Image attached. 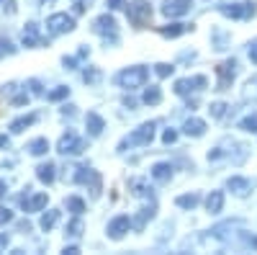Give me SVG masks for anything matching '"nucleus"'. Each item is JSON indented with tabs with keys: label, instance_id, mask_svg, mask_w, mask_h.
Returning a JSON list of instances; mask_svg holds the SVG:
<instances>
[{
	"label": "nucleus",
	"instance_id": "7c9ffc66",
	"mask_svg": "<svg viewBox=\"0 0 257 255\" xmlns=\"http://www.w3.org/2000/svg\"><path fill=\"white\" fill-rule=\"evenodd\" d=\"M239 129H244V132H257V114L244 116V119L239 121Z\"/></svg>",
	"mask_w": 257,
	"mask_h": 255
},
{
	"label": "nucleus",
	"instance_id": "72a5a7b5",
	"mask_svg": "<svg viewBox=\"0 0 257 255\" xmlns=\"http://www.w3.org/2000/svg\"><path fill=\"white\" fill-rule=\"evenodd\" d=\"M213 49H226V34L224 31H213Z\"/></svg>",
	"mask_w": 257,
	"mask_h": 255
},
{
	"label": "nucleus",
	"instance_id": "2f4dec72",
	"mask_svg": "<svg viewBox=\"0 0 257 255\" xmlns=\"http://www.w3.org/2000/svg\"><path fill=\"white\" fill-rule=\"evenodd\" d=\"M82 80L88 82V85H95V82L100 80V70H98V67H88V70L82 72Z\"/></svg>",
	"mask_w": 257,
	"mask_h": 255
},
{
	"label": "nucleus",
	"instance_id": "49530a36",
	"mask_svg": "<svg viewBox=\"0 0 257 255\" xmlns=\"http://www.w3.org/2000/svg\"><path fill=\"white\" fill-rule=\"evenodd\" d=\"M62 116H75V106H64V109H62Z\"/></svg>",
	"mask_w": 257,
	"mask_h": 255
},
{
	"label": "nucleus",
	"instance_id": "20e7f679",
	"mask_svg": "<svg viewBox=\"0 0 257 255\" xmlns=\"http://www.w3.org/2000/svg\"><path fill=\"white\" fill-rule=\"evenodd\" d=\"M126 16H128V21H132V26L144 29L149 24V18H152V6L144 3V0H134V3H128Z\"/></svg>",
	"mask_w": 257,
	"mask_h": 255
},
{
	"label": "nucleus",
	"instance_id": "1a4fd4ad",
	"mask_svg": "<svg viewBox=\"0 0 257 255\" xmlns=\"http://www.w3.org/2000/svg\"><path fill=\"white\" fill-rule=\"evenodd\" d=\"M216 75H219V91H226L231 80L237 77V59H226L216 67Z\"/></svg>",
	"mask_w": 257,
	"mask_h": 255
},
{
	"label": "nucleus",
	"instance_id": "58836bf2",
	"mask_svg": "<svg viewBox=\"0 0 257 255\" xmlns=\"http://www.w3.org/2000/svg\"><path fill=\"white\" fill-rule=\"evenodd\" d=\"M8 222H13V211L6 209V206H0V227L8 224Z\"/></svg>",
	"mask_w": 257,
	"mask_h": 255
},
{
	"label": "nucleus",
	"instance_id": "b1692460",
	"mask_svg": "<svg viewBox=\"0 0 257 255\" xmlns=\"http://www.w3.org/2000/svg\"><path fill=\"white\" fill-rule=\"evenodd\" d=\"M26 150L31 152V155H47V150H49V142L44 139V137H36V139H31L29 142V147H26Z\"/></svg>",
	"mask_w": 257,
	"mask_h": 255
},
{
	"label": "nucleus",
	"instance_id": "3c124183",
	"mask_svg": "<svg viewBox=\"0 0 257 255\" xmlns=\"http://www.w3.org/2000/svg\"><path fill=\"white\" fill-rule=\"evenodd\" d=\"M123 106H128V109H134L137 101H134V98H123Z\"/></svg>",
	"mask_w": 257,
	"mask_h": 255
},
{
	"label": "nucleus",
	"instance_id": "2eb2a0df",
	"mask_svg": "<svg viewBox=\"0 0 257 255\" xmlns=\"http://www.w3.org/2000/svg\"><path fill=\"white\" fill-rule=\"evenodd\" d=\"M21 44L24 47H39L41 44V36H39V24H26L24 34H21Z\"/></svg>",
	"mask_w": 257,
	"mask_h": 255
},
{
	"label": "nucleus",
	"instance_id": "c756f323",
	"mask_svg": "<svg viewBox=\"0 0 257 255\" xmlns=\"http://www.w3.org/2000/svg\"><path fill=\"white\" fill-rule=\"evenodd\" d=\"M67 235L70 237H80L82 235V219H80V214H75V219L67 224Z\"/></svg>",
	"mask_w": 257,
	"mask_h": 255
},
{
	"label": "nucleus",
	"instance_id": "c03bdc74",
	"mask_svg": "<svg viewBox=\"0 0 257 255\" xmlns=\"http://www.w3.org/2000/svg\"><path fill=\"white\" fill-rule=\"evenodd\" d=\"M13 103H16V106H24V103H29V93H18V96L13 98Z\"/></svg>",
	"mask_w": 257,
	"mask_h": 255
},
{
	"label": "nucleus",
	"instance_id": "4468645a",
	"mask_svg": "<svg viewBox=\"0 0 257 255\" xmlns=\"http://www.w3.org/2000/svg\"><path fill=\"white\" fill-rule=\"evenodd\" d=\"M226 188L231 191V194H237V196H247L249 191H252V181L249 178H239V176H234L226 181Z\"/></svg>",
	"mask_w": 257,
	"mask_h": 255
},
{
	"label": "nucleus",
	"instance_id": "cd10ccee",
	"mask_svg": "<svg viewBox=\"0 0 257 255\" xmlns=\"http://www.w3.org/2000/svg\"><path fill=\"white\" fill-rule=\"evenodd\" d=\"M128 188H132L134 196H149V188H147V183L142 178H134L132 183H128Z\"/></svg>",
	"mask_w": 257,
	"mask_h": 255
},
{
	"label": "nucleus",
	"instance_id": "09e8293b",
	"mask_svg": "<svg viewBox=\"0 0 257 255\" xmlns=\"http://www.w3.org/2000/svg\"><path fill=\"white\" fill-rule=\"evenodd\" d=\"M123 6V0H108V8L111 11H116V8H121Z\"/></svg>",
	"mask_w": 257,
	"mask_h": 255
},
{
	"label": "nucleus",
	"instance_id": "dca6fc26",
	"mask_svg": "<svg viewBox=\"0 0 257 255\" xmlns=\"http://www.w3.org/2000/svg\"><path fill=\"white\" fill-rule=\"evenodd\" d=\"M85 126H88V134H90V137H100L103 129H105V121H103L95 111H90L88 116H85Z\"/></svg>",
	"mask_w": 257,
	"mask_h": 255
},
{
	"label": "nucleus",
	"instance_id": "79ce46f5",
	"mask_svg": "<svg viewBox=\"0 0 257 255\" xmlns=\"http://www.w3.org/2000/svg\"><path fill=\"white\" fill-rule=\"evenodd\" d=\"M175 139H178V132H175V129H167V132L162 134V142H165V144H173Z\"/></svg>",
	"mask_w": 257,
	"mask_h": 255
},
{
	"label": "nucleus",
	"instance_id": "473e14b6",
	"mask_svg": "<svg viewBox=\"0 0 257 255\" xmlns=\"http://www.w3.org/2000/svg\"><path fill=\"white\" fill-rule=\"evenodd\" d=\"M67 96H70V88H67V85H59V88H54L49 93V101H62V98H67Z\"/></svg>",
	"mask_w": 257,
	"mask_h": 255
},
{
	"label": "nucleus",
	"instance_id": "9d476101",
	"mask_svg": "<svg viewBox=\"0 0 257 255\" xmlns=\"http://www.w3.org/2000/svg\"><path fill=\"white\" fill-rule=\"evenodd\" d=\"M206 77L203 75H196V77H183V80H178L175 82V93L178 96H188L190 91H201V88H206Z\"/></svg>",
	"mask_w": 257,
	"mask_h": 255
},
{
	"label": "nucleus",
	"instance_id": "0eeeda50",
	"mask_svg": "<svg viewBox=\"0 0 257 255\" xmlns=\"http://www.w3.org/2000/svg\"><path fill=\"white\" fill-rule=\"evenodd\" d=\"M57 152H62V155H80V152H85V142H82L75 132H67V134L59 137Z\"/></svg>",
	"mask_w": 257,
	"mask_h": 255
},
{
	"label": "nucleus",
	"instance_id": "f8f14e48",
	"mask_svg": "<svg viewBox=\"0 0 257 255\" xmlns=\"http://www.w3.org/2000/svg\"><path fill=\"white\" fill-rule=\"evenodd\" d=\"M190 11V0H167L162 6V13L167 18H178V16H185Z\"/></svg>",
	"mask_w": 257,
	"mask_h": 255
},
{
	"label": "nucleus",
	"instance_id": "a19ab883",
	"mask_svg": "<svg viewBox=\"0 0 257 255\" xmlns=\"http://www.w3.org/2000/svg\"><path fill=\"white\" fill-rule=\"evenodd\" d=\"M62 62H64V67H67V70H75V67L80 65V57H77V54H75V57H64Z\"/></svg>",
	"mask_w": 257,
	"mask_h": 255
},
{
	"label": "nucleus",
	"instance_id": "37998d69",
	"mask_svg": "<svg viewBox=\"0 0 257 255\" xmlns=\"http://www.w3.org/2000/svg\"><path fill=\"white\" fill-rule=\"evenodd\" d=\"M29 88H31L34 96H41V82L39 80H29Z\"/></svg>",
	"mask_w": 257,
	"mask_h": 255
},
{
	"label": "nucleus",
	"instance_id": "864d4df0",
	"mask_svg": "<svg viewBox=\"0 0 257 255\" xmlns=\"http://www.w3.org/2000/svg\"><path fill=\"white\" fill-rule=\"evenodd\" d=\"M6 188H8V186H6L3 181H0V199H3V194H6Z\"/></svg>",
	"mask_w": 257,
	"mask_h": 255
},
{
	"label": "nucleus",
	"instance_id": "8fccbe9b",
	"mask_svg": "<svg viewBox=\"0 0 257 255\" xmlns=\"http://www.w3.org/2000/svg\"><path fill=\"white\" fill-rule=\"evenodd\" d=\"M249 59L257 65V44H252V47H249Z\"/></svg>",
	"mask_w": 257,
	"mask_h": 255
},
{
	"label": "nucleus",
	"instance_id": "f03ea898",
	"mask_svg": "<svg viewBox=\"0 0 257 255\" xmlns=\"http://www.w3.org/2000/svg\"><path fill=\"white\" fill-rule=\"evenodd\" d=\"M93 31H95V34H100V36L111 44V47H116V44H118V24H116V18H113L111 13L98 16V18L93 21Z\"/></svg>",
	"mask_w": 257,
	"mask_h": 255
},
{
	"label": "nucleus",
	"instance_id": "9b49d317",
	"mask_svg": "<svg viewBox=\"0 0 257 255\" xmlns=\"http://www.w3.org/2000/svg\"><path fill=\"white\" fill-rule=\"evenodd\" d=\"M29 191L31 188H26V196H21V206H24V211H41L47 206V194H34V196H29Z\"/></svg>",
	"mask_w": 257,
	"mask_h": 255
},
{
	"label": "nucleus",
	"instance_id": "5701e85b",
	"mask_svg": "<svg viewBox=\"0 0 257 255\" xmlns=\"http://www.w3.org/2000/svg\"><path fill=\"white\" fill-rule=\"evenodd\" d=\"M188 29H193V26H185V24H170V26H160L157 31H160L162 36H167V39H175V36L185 34Z\"/></svg>",
	"mask_w": 257,
	"mask_h": 255
},
{
	"label": "nucleus",
	"instance_id": "393cba45",
	"mask_svg": "<svg viewBox=\"0 0 257 255\" xmlns=\"http://www.w3.org/2000/svg\"><path fill=\"white\" fill-rule=\"evenodd\" d=\"M198 201H201L198 194H185V196H178V199H175V204H178L180 209H196Z\"/></svg>",
	"mask_w": 257,
	"mask_h": 255
},
{
	"label": "nucleus",
	"instance_id": "603ef678",
	"mask_svg": "<svg viewBox=\"0 0 257 255\" xmlns=\"http://www.w3.org/2000/svg\"><path fill=\"white\" fill-rule=\"evenodd\" d=\"M8 144H11V139L6 134H0V147H8Z\"/></svg>",
	"mask_w": 257,
	"mask_h": 255
},
{
	"label": "nucleus",
	"instance_id": "a211bd4d",
	"mask_svg": "<svg viewBox=\"0 0 257 255\" xmlns=\"http://www.w3.org/2000/svg\"><path fill=\"white\" fill-rule=\"evenodd\" d=\"M183 132H185L188 137H203V134H206V121H203V119H188V121L183 124Z\"/></svg>",
	"mask_w": 257,
	"mask_h": 255
},
{
	"label": "nucleus",
	"instance_id": "c9c22d12",
	"mask_svg": "<svg viewBox=\"0 0 257 255\" xmlns=\"http://www.w3.org/2000/svg\"><path fill=\"white\" fill-rule=\"evenodd\" d=\"M208 111H211V116H213V119H221V116H224V111H226V103L216 101V103H211V109H208Z\"/></svg>",
	"mask_w": 257,
	"mask_h": 255
},
{
	"label": "nucleus",
	"instance_id": "e433bc0d",
	"mask_svg": "<svg viewBox=\"0 0 257 255\" xmlns=\"http://www.w3.org/2000/svg\"><path fill=\"white\" fill-rule=\"evenodd\" d=\"M6 54H8V57H11V54H16V47L11 44L8 39H0V57H6Z\"/></svg>",
	"mask_w": 257,
	"mask_h": 255
},
{
	"label": "nucleus",
	"instance_id": "7ed1b4c3",
	"mask_svg": "<svg viewBox=\"0 0 257 255\" xmlns=\"http://www.w3.org/2000/svg\"><path fill=\"white\" fill-rule=\"evenodd\" d=\"M216 11L226 18H242V21H249L257 13L254 3H216Z\"/></svg>",
	"mask_w": 257,
	"mask_h": 255
},
{
	"label": "nucleus",
	"instance_id": "412c9836",
	"mask_svg": "<svg viewBox=\"0 0 257 255\" xmlns=\"http://www.w3.org/2000/svg\"><path fill=\"white\" fill-rule=\"evenodd\" d=\"M36 119H39L36 114H29V116H18V119H13V121H11V132H13V134H21L24 129H29V126H31Z\"/></svg>",
	"mask_w": 257,
	"mask_h": 255
},
{
	"label": "nucleus",
	"instance_id": "c85d7f7f",
	"mask_svg": "<svg viewBox=\"0 0 257 255\" xmlns=\"http://www.w3.org/2000/svg\"><path fill=\"white\" fill-rule=\"evenodd\" d=\"M67 211H72V214H82V211H85V201L80 196H70L67 199Z\"/></svg>",
	"mask_w": 257,
	"mask_h": 255
},
{
	"label": "nucleus",
	"instance_id": "de8ad7c7",
	"mask_svg": "<svg viewBox=\"0 0 257 255\" xmlns=\"http://www.w3.org/2000/svg\"><path fill=\"white\" fill-rule=\"evenodd\" d=\"M80 252V247L77 245H70V247H64V255H77Z\"/></svg>",
	"mask_w": 257,
	"mask_h": 255
},
{
	"label": "nucleus",
	"instance_id": "aec40b11",
	"mask_svg": "<svg viewBox=\"0 0 257 255\" xmlns=\"http://www.w3.org/2000/svg\"><path fill=\"white\" fill-rule=\"evenodd\" d=\"M206 209H208V214H219L224 209V194L221 191H211L208 199H206Z\"/></svg>",
	"mask_w": 257,
	"mask_h": 255
},
{
	"label": "nucleus",
	"instance_id": "f704fd0d",
	"mask_svg": "<svg viewBox=\"0 0 257 255\" xmlns=\"http://www.w3.org/2000/svg\"><path fill=\"white\" fill-rule=\"evenodd\" d=\"M155 72L160 75V77H170L175 72V67L173 65H167V62H160V65H155Z\"/></svg>",
	"mask_w": 257,
	"mask_h": 255
},
{
	"label": "nucleus",
	"instance_id": "39448f33",
	"mask_svg": "<svg viewBox=\"0 0 257 255\" xmlns=\"http://www.w3.org/2000/svg\"><path fill=\"white\" fill-rule=\"evenodd\" d=\"M118 85L121 88H128V91H134V88H142V85L147 82V67L137 65V67H126L118 72Z\"/></svg>",
	"mask_w": 257,
	"mask_h": 255
},
{
	"label": "nucleus",
	"instance_id": "6e6552de",
	"mask_svg": "<svg viewBox=\"0 0 257 255\" xmlns=\"http://www.w3.org/2000/svg\"><path fill=\"white\" fill-rule=\"evenodd\" d=\"M75 183H85V186L90 183V194H93V199L100 196V176L95 173V170H90V167H77Z\"/></svg>",
	"mask_w": 257,
	"mask_h": 255
},
{
	"label": "nucleus",
	"instance_id": "bb28decb",
	"mask_svg": "<svg viewBox=\"0 0 257 255\" xmlns=\"http://www.w3.org/2000/svg\"><path fill=\"white\" fill-rule=\"evenodd\" d=\"M162 101V91L160 88H155V85H152V88H147V93H144V103L147 106H157Z\"/></svg>",
	"mask_w": 257,
	"mask_h": 255
},
{
	"label": "nucleus",
	"instance_id": "ea45409f",
	"mask_svg": "<svg viewBox=\"0 0 257 255\" xmlns=\"http://www.w3.org/2000/svg\"><path fill=\"white\" fill-rule=\"evenodd\" d=\"M242 245H244V247L257 250V235H242Z\"/></svg>",
	"mask_w": 257,
	"mask_h": 255
},
{
	"label": "nucleus",
	"instance_id": "ddd939ff",
	"mask_svg": "<svg viewBox=\"0 0 257 255\" xmlns=\"http://www.w3.org/2000/svg\"><path fill=\"white\" fill-rule=\"evenodd\" d=\"M128 227H132V219H128V217H116L108 224V237L111 240H121L126 232H128Z\"/></svg>",
	"mask_w": 257,
	"mask_h": 255
},
{
	"label": "nucleus",
	"instance_id": "f257e3e1",
	"mask_svg": "<svg viewBox=\"0 0 257 255\" xmlns=\"http://www.w3.org/2000/svg\"><path fill=\"white\" fill-rule=\"evenodd\" d=\"M155 139V121H149V124H142L139 129H134L128 137H123L118 142V150H128V147H144Z\"/></svg>",
	"mask_w": 257,
	"mask_h": 255
},
{
	"label": "nucleus",
	"instance_id": "a18cd8bd",
	"mask_svg": "<svg viewBox=\"0 0 257 255\" xmlns=\"http://www.w3.org/2000/svg\"><path fill=\"white\" fill-rule=\"evenodd\" d=\"M8 242H11L8 232H0V250H6V247H8Z\"/></svg>",
	"mask_w": 257,
	"mask_h": 255
},
{
	"label": "nucleus",
	"instance_id": "423d86ee",
	"mask_svg": "<svg viewBox=\"0 0 257 255\" xmlns=\"http://www.w3.org/2000/svg\"><path fill=\"white\" fill-rule=\"evenodd\" d=\"M47 29L52 36H59V34H70L75 29V18L67 16V13H54L47 18Z\"/></svg>",
	"mask_w": 257,
	"mask_h": 255
},
{
	"label": "nucleus",
	"instance_id": "4c0bfd02",
	"mask_svg": "<svg viewBox=\"0 0 257 255\" xmlns=\"http://www.w3.org/2000/svg\"><path fill=\"white\" fill-rule=\"evenodd\" d=\"M95 3V0H72V6H75V13H85L90 6Z\"/></svg>",
	"mask_w": 257,
	"mask_h": 255
},
{
	"label": "nucleus",
	"instance_id": "a878e982",
	"mask_svg": "<svg viewBox=\"0 0 257 255\" xmlns=\"http://www.w3.org/2000/svg\"><path fill=\"white\" fill-rule=\"evenodd\" d=\"M57 222H59V211H57V209H49L47 214L41 217V222H39V224H41V229H44V232H49Z\"/></svg>",
	"mask_w": 257,
	"mask_h": 255
},
{
	"label": "nucleus",
	"instance_id": "6ab92c4d",
	"mask_svg": "<svg viewBox=\"0 0 257 255\" xmlns=\"http://www.w3.org/2000/svg\"><path fill=\"white\" fill-rule=\"evenodd\" d=\"M54 170H57L54 162H41V165L36 167V178H39L41 183H47V186H49V183H54V176H57Z\"/></svg>",
	"mask_w": 257,
	"mask_h": 255
},
{
	"label": "nucleus",
	"instance_id": "f3484780",
	"mask_svg": "<svg viewBox=\"0 0 257 255\" xmlns=\"http://www.w3.org/2000/svg\"><path fill=\"white\" fill-rule=\"evenodd\" d=\"M152 178L157 183H170V178H173V165L170 162H157L152 165Z\"/></svg>",
	"mask_w": 257,
	"mask_h": 255
},
{
	"label": "nucleus",
	"instance_id": "4be33fe9",
	"mask_svg": "<svg viewBox=\"0 0 257 255\" xmlns=\"http://www.w3.org/2000/svg\"><path fill=\"white\" fill-rule=\"evenodd\" d=\"M152 217H155V204H152V206H149V209H142V211H139V214H137V219L132 222V227H134L137 232H142V229L147 227V222H149V219H152Z\"/></svg>",
	"mask_w": 257,
	"mask_h": 255
}]
</instances>
